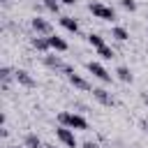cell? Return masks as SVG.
Masks as SVG:
<instances>
[{"label": "cell", "mask_w": 148, "mask_h": 148, "mask_svg": "<svg viewBox=\"0 0 148 148\" xmlns=\"http://www.w3.org/2000/svg\"><path fill=\"white\" fill-rule=\"evenodd\" d=\"M88 42H90L95 49L104 46V37H102V35H97V32H90V35H88Z\"/></svg>", "instance_id": "obj_17"}, {"label": "cell", "mask_w": 148, "mask_h": 148, "mask_svg": "<svg viewBox=\"0 0 148 148\" xmlns=\"http://www.w3.org/2000/svg\"><path fill=\"white\" fill-rule=\"evenodd\" d=\"M0 76H2V81H5V86H7V81H9V76H12V72H9V67H2V72H0Z\"/></svg>", "instance_id": "obj_20"}, {"label": "cell", "mask_w": 148, "mask_h": 148, "mask_svg": "<svg viewBox=\"0 0 148 148\" xmlns=\"http://www.w3.org/2000/svg\"><path fill=\"white\" fill-rule=\"evenodd\" d=\"M146 130H148V125H146Z\"/></svg>", "instance_id": "obj_25"}, {"label": "cell", "mask_w": 148, "mask_h": 148, "mask_svg": "<svg viewBox=\"0 0 148 148\" xmlns=\"http://www.w3.org/2000/svg\"><path fill=\"white\" fill-rule=\"evenodd\" d=\"M120 5H123L127 12H136V2H134V0H120Z\"/></svg>", "instance_id": "obj_19"}, {"label": "cell", "mask_w": 148, "mask_h": 148, "mask_svg": "<svg viewBox=\"0 0 148 148\" xmlns=\"http://www.w3.org/2000/svg\"><path fill=\"white\" fill-rule=\"evenodd\" d=\"M60 25H62L65 30H69V32H79V21L72 18V16H62V18H60Z\"/></svg>", "instance_id": "obj_11"}, {"label": "cell", "mask_w": 148, "mask_h": 148, "mask_svg": "<svg viewBox=\"0 0 148 148\" xmlns=\"http://www.w3.org/2000/svg\"><path fill=\"white\" fill-rule=\"evenodd\" d=\"M44 5H46V9H51V12H60V2L58 0H44Z\"/></svg>", "instance_id": "obj_18"}, {"label": "cell", "mask_w": 148, "mask_h": 148, "mask_svg": "<svg viewBox=\"0 0 148 148\" xmlns=\"http://www.w3.org/2000/svg\"><path fill=\"white\" fill-rule=\"evenodd\" d=\"M49 44H51L53 51H67V42L58 35H49Z\"/></svg>", "instance_id": "obj_10"}, {"label": "cell", "mask_w": 148, "mask_h": 148, "mask_svg": "<svg viewBox=\"0 0 148 148\" xmlns=\"http://www.w3.org/2000/svg\"><path fill=\"white\" fill-rule=\"evenodd\" d=\"M58 118H60V123H62V125H67V127H72V130H88V120H86L83 116H79V113L62 111Z\"/></svg>", "instance_id": "obj_1"}, {"label": "cell", "mask_w": 148, "mask_h": 148, "mask_svg": "<svg viewBox=\"0 0 148 148\" xmlns=\"http://www.w3.org/2000/svg\"><path fill=\"white\" fill-rule=\"evenodd\" d=\"M56 136H58L67 148H76V136H74V132H72V127H67V125L56 127Z\"/></svg>", "instance_id": "obj_3"}, {"label": "cell", "mask_w": 148, "mask_h": 148, "mask_svg": "<svg viewBox=\"0 0 148 148\" xmlns=\"http://www.w3.org/2000/svg\"><path fill=\"white\" fill-rule=\"evenodd\" d=\"M37 51H49L51 49V44H49V37H32V42H30Z\"/></svg>", "instance_id": "obj_13"}, {"label": "cell", "mask_w": 148, "mask_h": 148, "mask_svg": "<svg viewBox=\"0 0 148 148\" xmlns=\"http://www.w3.org/2000/svg\"><path fill=\"white\" fill-rule=\"evenodd\" d=\"M111 37H116L118 42H127V39H130V32H127L123 25H116V28H111Z\"/></svg>", "instance_id": "obj_12"}, {"label": "cell", "mask_w": 148, "mask_h": 148, "mask_svg": "<svg viewBox=\"0 0 148 148\" xmlns=\"http://www.w3.org/2000/svg\"><path fill=\"white\" fill-rule=\"evenodd\" d=\"M92 97H95L99 104H104V106H113V97H111L104 88H92Z\"/></svg>", "instance_id": "obj_7"}, {"label": "cell", "mask_w": 148, "mask_h": 148, "mask_svg": "<svg viewBox=\"0 0 148 148\" xmlns=\"http://www.w3.org/2000/svg\"><path fill=\"white\" fill-rule=\"evenodd\" d=\"M14 79H16L21 86H25V88H32V86H35V79H32L25 69H16V72H14Z\"/></svg>", "instance_id": "obj_8"}, {"label": "cell", "mask_w": 148, "mask_h": 148, "mask_svg": "<svg viewBox=\"0 0 148 148\" xmlns=\"http://www.w3.org/2000/svg\"><path fill=\"white\" fill-rule=\"evenodd\" d=\"M116 74H118V79H120V81H125V83H132V72H130L125 65H120V67L116 69Z\"/></svg>", "instance_id": "obj_14"}, {"label": "cell", "mask_w": 148, "mask_h": 148, "mask_svg": "<svg viewBox=\"0 0 148 148\" xmlns=\"http://www.w3.org/2000/svg\"><path fill=\"white\" fill-rule=\"evenodd\" d=\"M44 148H53V146H44Z\"/></svg>", "instance_id": "obj_24"}, {"label": "cell", "mask_w": 148, "mask_h": 148, "mask_svg": "<svg viewBox=\"0 0 148 148\" xmlns=\"http://www.w3.org/2000/svg\"><path fill=\"white\" fill-rule=\"evenodd\" d=\"M83 148H99V146H97L95 141H86V143H83Z\"/></svg>", "instance_id": "obj_21"}, {"label": "cell", "mask_w": 148, "mask_h": 148, "mask_svg": "<svg viewBox=\"0 0 148 148\" xmlns=\"http://www.w3.org/2000/svg\"><path fill=\"white\" fill-rule=\"evenodd\" d=\"M146 18H148V16H146Z\"/></svg>", "instance_id": "obj_26"}, {"label": "cell", "mask_w": 148, "mask_h": 148, "mask_svg": "<svg viewBox=\"0 0 148 148\" xmlns=\"http://www.w3.org/2000/svg\"><path fill=\"white\" fill-rule=\"evenodd\" d=\"M30 25H32V30H35L37 35H51V23H49L46 18H42V16H35V18L30 21Z\"/></svg>", "instance_id": "obj_5"}, {"label": "cell", "mask_w": 148, "mask_h": 148, "mask_svg": "<svg viewBox=\"0 0 148 148\" xmlns=\"http://www.w3.org/2000/svg\"><path fill=\"white\" fill-rule=\"evenodd\" d=\"M67 79H69V83L74 86V88H79V90H90V83L83 79V76H79L76 72H72V74H67Z\"/></svg>", "instance_id": "obj_9"}, {"label": "cell", "mask_w": 148, "mask_h": 148, "mask_svg": "<svg viewBox=\"0 0 148 148\" xmlns=\"http://www.w3.org/2000/svg\"><path fill=\"white\" fill-rule=\"evenodd\" d=\"M44 65H46V67H51V69H62L65 74H72V72H74V69H72V67H67L60 58H53V56H46V58H44Z\"/></svg>", "instance_id": "obj_6"}, {"label": "cell", "mask_w": 148, "mask_h": 148, "mask_svg": "<svg viewBox=\"0 0 148 148\" xmlns=\"http://www.w3.org/2000/svg\"><path fill=\"white\" fill-rule=\"evenodd\" d=\"M86 67H88V72H90L92 76H97L99 81H104V83H111V74H109V72H106V69H104L99 62H92V60H90Z\"/></svg>", "instance_id": "obj_4"}, {"label": "cell", "mask_w": 148, "mask_h": 148, "mask_svg": "<svg viewBox=\"0 0 148 148\" xmlns=\"http://www.w3.org/2000/svg\"><path fill=\"white\" fill-rule=\"evenodd\" d=\"M97 56H99V58H104V60H111L116 53H113V49H111V46H106V44H104V46H99V49H97Z\"/></svg>", "instance_id": "obj_16"}, {"label": "cell", "mask_w": 148, "mask_h": 148, "mask_svg": "<svg viewBox=\"0 0 148 148\" xmlns=\"http://www.w3.org/2000/svg\"><path fill=\"white\" fill-rule=\"evenodd\" d=\"M60 2H65V5H74L76 0H60Z\"/></svg>", "instance_id": "obj_22"}, {"label": "cell", "mask_w": 148, "mask_h": 148, "mask_svg": "<svg viewBox=\"0 0 148 148\" xmlns=\"http://www.w3.org/2000/svg\"><path fill=\"white\" fill-rule=\"evenodd\" d=\"M25 146L28 148H44V143H42V139L37 134H28L25 136Z\"/></svg>", "instance_id": "obj_15"}, {"label": "cell", "mask_w": 148, "mask_h": 148, "mask_svg": "<svg viewBox=\"0 0 148 148\" xmlns=\"http://www.w3.org/2000/svg\"><path fill=\"white\" fill-rule=\"evenodd\" d=\"M90 12H92V16L102 18V21H113L116 18V9L113 7H106L102 2H90Z\"/></svg>", "instance_id": "obj_2"}, {"label": "cell", "mask_w": 148, "mask_h": 148, "mask_svg": "<svg viewBox=\"0 0 148 148\" xmlns=\"http://www.w3.org/2000/svg\"><path fill=\"white\" fill-rule=\"evenodd\" d=\"M141 99H143V102H146V104H148V95H143V97H141Z\"/></svg>", "instance_id": "obj_23"}]
</instances>
